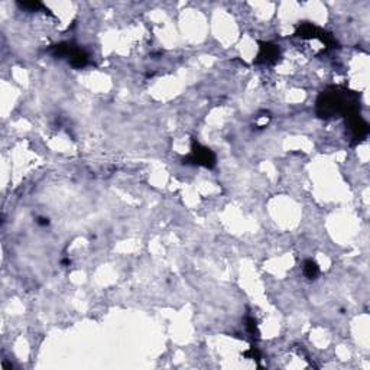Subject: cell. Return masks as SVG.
<instances>
[{"label": "cell", "instance_id": "5", "mask_svg": "<svg viewBox=\"0 0 370 370\" xmlns=\"http://www.w3.org/2000/svg\"><path fill=\"white\" fill-rule=\"evenodd\" d=\"M19 6L22 7V9H26V10H29V12H38V10H45V7H44V4L42 3H39V1H20L18 3Z\"/></svg>", "mask_w": 370, "mask_h": 370}, {"label": "cell", "instance_id": "4", "mask_svg": "<svg viewBox=\"0 0 370 370\" xmlns=\"http://www.w3.org/2000/svg\"><path fill=\"white\" fill-rule=\"evenodd\" d=\"M304 275L308 278V279H316L318 275H319V267H318V264L314 262V261H305V264H304Z\"/></svg>", "mask_w": 370, "mask_h": 370}, {"label": "cell", "instance_id": "1", "mask_svg": "<svg viewBox=\"0 0 370 370\" xmlns=\"http://www.w3.org/2000/svg\"><path fill=\"white\" fill-rule=\"evenodd\" d=\"M53 55L55 56H64L68 58L70 64L75 68L86 67L88 64V55L81 48L72 45V44H59L53 47Z\"/></svg>", "mask_w": 370, "mask_h": 370}, {"label": "cell", "instance_id": "3", "mask_svg": "<svg viewBox=\"0 0 370 370\" xmlns=\"http://www.w3.org/2000/svg\"><path fill=\"white\" fill-rule=\"evenodd\" d=\"M279 56V48L273 44L261 42V53L258 55V62L262 64H272Z\"/></svg>", "mask_w": 370, "mask_h": 370}, {"label": "cell", "instance_id": "2", "mask_svg": "<svg viewBox=\"0 0 370 370\" xmlns=\"http://www.w3.org/2000/svg\"><path fill=\"white\" fill-rule=\"evenodd\" d=\"M188 160L194 162L197 165H203V166H207V168H212L214 163H215V157H214V154H212L210 149L203 148L198 143H194L193 145L191 157L188 158Z\"/></svg>", "mask_w": 370, "mask_h": 370}, {"label": "cell", "instance_id": "6", "mask_svg": "<svg viewBox=\"0 0 370 370\" xmlns=\"http://www.w3.org/2000/svg\"><path fill=\"white\" fill-rule=\"evenodd\" d=\"M246 327L250 334H253V335L258 334V330H256V321H255V318H252V317L246 318Z\"/></svg>", "mask_w": 370, "mask_h": 370}]
</instances>
